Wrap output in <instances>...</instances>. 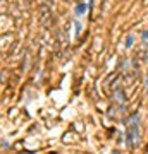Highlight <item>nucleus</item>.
<instances>
[{"mask_svg": "<svg viewBox=\"0 0 148 154\" xmlns=\"http://www.w3.org/2000/svg\"><path fill=\"white\" fill-rule=\"evenodd\" d=\"M86 9H88L86 4H77V7H76V16H83V14L86 12Z\"/></svg>", "mask_w": 148, "mask_h": 154, "instance_id": "2", "label": "nucleus"}, {"mask_svg": "<svg viewBox=\"0 0 148 154\" xmlns=\"http://www.w3.org/2000/svg\"><path fill=\"white\" fill-rule=\"evenodd\" d=\"M138 118H140V115H133V118L129 120V125H127V146H136L138 140H140V125H138Z\"/></svg>", "mask_w": 148, "mask_h": 154, "instance_id": "1", "label": "nucleus"}]
</instances>
